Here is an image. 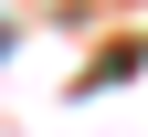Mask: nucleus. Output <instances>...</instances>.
I'll return each instance as SVG.
<instances>
[{
	"label": "nucleus",
	"mask_w": 148,
	"mask_h": 137,
	"mask_svg": "<svg viewBox=\"0 0 148 137\" xmlns=\"http://www.w3.org/2000/svg\"><path fill=\"white\" fill-rule=\"evenodd\" d=\"M0 42H11V32H0Z\"/></svg>",
	"instance_id": "obj_1"
}]
</instances>
